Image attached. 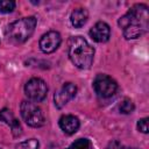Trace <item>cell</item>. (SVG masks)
<instances>
[{
	"instance_id": "6da1fadb",
	"label": "cell",
	"mask_w": 149,
	"mask_h": 149,
	"mask_svg": "<svg viewBox=\"0 0 149 149\" xmlns=\"http://www.w3.org/2000/svg\"><path fill=\"white\" fill-rule=\"evenodd\" d=\"M149 13L148 6L144 3H136L119 19L118 24L122 29V34L127 40H135L142 36L148 29Z\"/></svg>"
},
{
	"instance_id": "7a4b0ae2",
	"label": "cell",
	"mask_w": 149,
	"mask_h": 149,
	"mask_svg": "<svg viewBox=\"0 0 149 149\" xmlns=\"http://www.w3.org/2000/svg\"><path fill=\"white\" fill-rule=\"evenodd\" d=\"M68 55L76 68L86 70L93 63L94 49L83 36H72L68 42Z\"/></svg>"
},
{
	"instance_id": "3957f363",
	"label": "cell",
	"mask_w": 149,
	"mask_h": 149,
	"mask_svg": "<svg viewBox=\"0 0 149 149\" xmlns=\"http://www.w3.org/2000/svg\"><path fill=\"white\" fill-rule=\"evenodd\" d=\"M37 24V19L35 16L22 17L12 22L7 27V36L10 41L15 43H23L26 42L35 31V27Z\"/></svg>"
},
{
	"instance_id": "277c9868",
	"label": "cell",
	"mask_w": 149,
	"mask_h": 149,
	"mask_svg": "<svg viewBox=\"0 0 149 149\" xmlns=\"http://www.w3.org/2000/svg\"><path fill=\"white\" fill-rule=\"evenodd\" d=\"M20 112H21V116L24 120V122L30 127L38 128L45 123V119H44L42 109L35 102L30 100H23L21 102Z\"/></svg>"
},
{
	"instance_id": "5b68a950",
	"label": "cell",
	"mask_w": 149,
	"mask_h": 149,
	"mask_svg": "<svg viewBox=\"0 0 149 149\" xmlns=\"http://www.w3.org/2000/svg\"><path fill=\"white\" fill-rule=\"evenodd\" d=\"M93 90L101 98H111L116 93L118 84L112 77L100 73L93 80Z\"/></svg>"
},
{
	"instance_id": "8992f818",
	"label": "cell",
	"mask_w": 149,
	"mask_h": 149,
	"mask_svg": "<svg viewBox=\"0 0 149 149\" xmlns=\"http://www.w3.org/2000/svg\"><path fill=\"white\" fill-rule=\"evenodd\" d=\"M24 93L30 101H43L48 94V85L41 78H31L24 85Z\"/></svg>"
},
{
	"instance_id": "52a82bcc",
	"label": "cell",
	"mask_w": 149,
	"mask_h": 149,
	"mask_svg": "<svg viewBox=\"0 0 149 149\" xmlns=\"http://www.w3.org/2000/svg\"><path fill=\"white\" fill-rule=\"evenodd\" d=\"M77 94V86L73 83H65L62 85V87L55 93L54 95V102L57 108L64 107L70 100H72Z\"/></svg>"
},
{
	"instance_id": "ba28073f",
	"label": "cell",
	"mask_w": 149,
	"mask_h": 149,
	"mask_svg": "<svg viewBox=\"0 0 149 149\" xmlns=\"http://www.w3.org/2000/svg\"><path fill=\"white\" fill-rule=\"evenodd\" d=\"M61 43H62L61 34L58 31L50 30V31H48L41 36L38 45H40V49L44 54H51L58 49Z\"/></svg>"
},
{
	"instance_id": "9c48e42d",
	"label": "cell",
	"mask_w": 149,
	"mask_h": 149,
	"mask_svg": "<svg viewBox=\"0 0 149 149\" xmlns=\"http://www.w3.org/2000/svg\"><path fill=\"white\" fill-rule=\"evenodd\" d=\"M91 38L98 43H105L109 40L111 36V28L104 21H98L88 31Z\"/></svg>"
},
{
	"instance_id": "30bf717a",
	"label": "cell",
	"mask_w": 149,
	"mask_h": 149,
	"mask_svg": "<svg viewBox=\"0 0 149 149\" xmlns=\"http://www.w3.org/2000/svg\"><path fill=\"white\" fill-rule=\"evenodd\" d=\"M58 125H59V128L65 134L72 135L79 129L80 122H79V119L77 116L71 115V114H66V115L61 116V119L58 121Z\"/></svg>"
},
{
	"instance_id": "8fae6325",
	"label": "cell",
	"mask_w": 149,
	"mask_h": 149,
	"mask_svg": "<svg viewBox=\"0 0 149 149\" xmlns=\"http://www.w3.org/2000/svg\"><path fill=\"white\" fill-rule=\"evenodd\" d=\"M0 120L6 122L10 128H12V132L14 134V136H19L21 134V126L19 123V121L16 120V118L12 114V112L7 108H3L1 112H0Z\"/></svg>"
},
{
	"instance_id": "7c38bea8",
	"label": "cell",
	"mask_w": 149,
	"mask_h": 149,
	"mask_svg": "<svg viewBox=\"0 0 149 149\" xmlns=\"http://www.w3.org/2000/svg\"><path fill=\"white\" fill-rule=\"evenodd\" d=\"M88 19V12L85 8H76L71 13L70 21L74 28H81Z\"/></svg>"
},
{
	"instance_id": "4fadbf2b",
	"label": "cell",
	"mask_w": 149,
	"mask_h": 149,
	"mask_svg": "<svg viewBox=\"0 0 149 149\" xmlns=\"http://www.w3.org/2000/svg\"><path fill=\"white\" fill-rule=\"evenodd\" d=\"M119 109L122 114H129L135 109V106H134V102L129 98H125L121 101V104L119 106Z\"/></svg>"
},
{
	"instance_id": "5bb4252c",
	"label": "cell",
	"mask_w": 149,
	"mask_h": 149,
	"mask_svg": "<svg viewBox=\"0 0 149 149\" xmlns=\"http://www.w3.org/2000/svg\"><path fill=\"white\" fill-rule=\"evenodd\" d=\"M91 147V142L88 139H78L72 142L66 149H88Z\"/></svg>"
},
{
	"instance_id": "9a60e30c",
	"label": "cell",
	"mask_w": 149,
	"mask_h": 149,
	"mask_svg": "<svg viewBox=\"0 0 149 149\" xmlns=\"http://www.w3.org/2000/svg\"><path fill=\"white\" fill-rule=\"evenodd\" d=\"M38 147H40V143L36 139H29L23 142H20L15 147V149H38Z\"/></svg>"
},
{
	"instance_id": "2e32d148",
	"label": "cell",
	"mask_w": 149,
	"mask_h": 149,
	"mask_svg": "<svg viewBox=\"0 0 149 149\" xmlns=\"http://www.w3.org/2000/svg\"><path fill=\"white\" fill-rule=\"evenodd\" d=\"M15 8V1L12 0H0V13L7 14L13 12Z\"/></svg>"
},
{
	"instance_id": "e0dca14e",
	"label": "cell",
	"mask_w": 149,
	"mask_h": 149,
	"mask_svg": "<svg viewBox=\"0 0 149 149\" xmlns=\"http://www.w3.org/2000/svg\"><path fill=\"white\" fill-rule=\"evenodd\" d=\"M107 149H137V148H132V147H126L125 144H122L120 141L114 140L111 141L107 146Z\"/></svg>"
},
{
	"instance_id": "ac0fdd59",
	"label": "cell",
	"mask_w": 149,
	"mask_h": 149,
	"mask_svg": "<svg viewBox=\"0 0 149 149\" xmlns=\"http://www.w3.org/2000/svg\"><path fill=\"white\" fill-rule=\"evenodd\" d=\"M137 129L141 133H144V134L148 133V118H143L137 121Z\"/></svg>"
}]
</instances>
